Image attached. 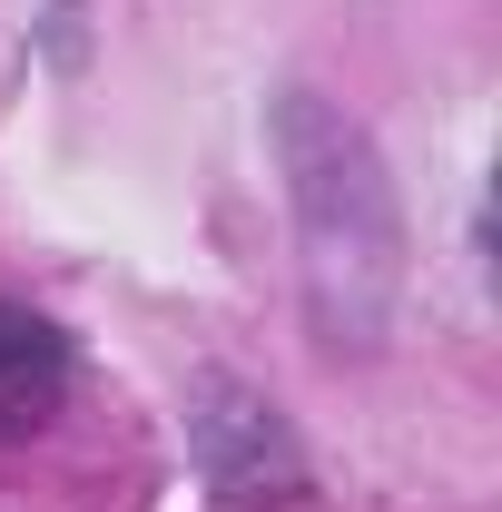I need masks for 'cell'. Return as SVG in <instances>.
<instances>
[{
	"label": "cell",
	"mask_w": 502,
	"mask_h": 512,
	"mask_svg": "<svg viewBox=\"0 0 502 512\" xmlns=\"http://www.w3.org/2000/svg\"><path fill=\"white\" fill-rule=\"evenodd\" d=\"M266 148L286 168V207H296V247H306V306L325 345H375L404 286V207L384 178L375 138L345 119L335 99L286 89Z\"/></svg>",
	"instance_id": "6da1fadb"
},
{
	"label": "cell",
	"mask_w": 502,
	"mask_h": 512,
	"mask_svg": "<svg viewBox=\"0 0 502 512\" xmlns=\"http://www.w3.org/2000/svg\"><path fill=\"white\" fill-rule=\"evenodd\" d=\"M197 473H207V493L237 512H276L306 493V453H296V434H286V414L256 394V384H227L207 375L197 384Z\"/></svg>",
	"instance_id": "7a4b0ae2"
},
{
	"label": "cell",
	"mask_w": 502,
	"mask_h": 512,
	"mask_svg": "<svg viewBox=\"0 0 502 512\" xmlns=\"http://www.w3.org/2000/svg\"><path fill=\"white\" fill-rule=\"evenodd\" d=\"M60 404H69V345H60V325L30 316V306H0V444L50 434Z\"/></svg>",
	"instance_id": "3957f363"
}]
</instances>
